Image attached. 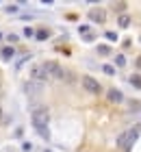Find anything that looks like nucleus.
I'll use <instances>...</instances> for the list:
<instances>
[{
  "mask_svg": "<svg viewBox=\"0 0 141 152\" xmlns=\"http://www.w3.org/2000/svg\"><path fill=\"white\" fill-rule=\"evenodd\" d=\"M41 65H44L48 78H65V70H63L56 61H46V63H41Z\"/></svg>",
  "mask_w": 141,
  "mask_h": 152,
  "instance_id": "3",
  "label": "nucleus"
},
{
  "mask_svg": "<svg viewBox=\"0 0 141 152\" xmlns=\"http://www.w3.org/2000/svg\"><path fill=\"white\" fill-rule=\"evenodd\" d=\"M24 91H26L28 96H41L44 85H41V83H35V80H26V83H24Z\"/></svg>",
  "mask_w": 141,
  "mask_h": 152,
  "instance_id": "6",
  "label": "nucleus"
},
{
  "mask_svg": "<svg viewBox=\"0 0 141 152\" xmlns=\"http://www.w3.org/2000/svg\"><path fill=\"white\" fill-rule=\"evenodd\" d=\"M115 65L117 67H124L126 65V57H124V54H117V57H115Z\"/></svg>",
  "mask_w": 141,
  "mask_h": 152,
  "instance_id": "13",
  "label": "nucleus"
},
{
  "mask_svg": "<svg viewBox=\"0 0 141 152\" xmlns=\"http://www.w3.org/2000/svg\"><path fill=\"white\" fill-rule=\"evenodd\" d=\"M109 52H111V48H109V46H98V54H102V57H107Z\"/></svg>",
  "mask_w": 141,
  "mask_h": 152,
  "instance_id": "14",
  "label": "nucleus"
},
{
  "mask_svg": "<svg viewBox=\"0 0 141 152\" xmlns=\"http://www.w3.org/2000/svg\"><path fill=\"white\" fill-rule=\"evenodd\" d=\"M102 70H104V74H109V76H113V74H115V67H113V65H104Z\"/></svg>",
  "mask_w": 141,
  "mask_h": 152,
  "instance_id": "16",
  "label": "nucleus"
},
{
  "mask_svg": "<svg viewBox=\"0 0 141 152\" xmlns=\"http://www.w3.org/2000/svg\"><path fill=\"white\" fill-rule=\"evenodd\" d=\"M35 37H37L39 41H44V39H48V37H50V31H46V28H39L37 33H35Z\"/></svg>",
  "mask_w": 141,
  "mask_h": 152,
  "instance_id": "11",
  "label": "nucleus"
},
{
  "mask_svg": "<svg viewBox=\"0 0 141 152\" xmlns=\"http://www.w3.org/2000/svg\"><path fill=\"white\" fill-rule=\"evenodd\" d=\"M107 39H109V41H117V33L109 31V33H107Z\"/></svg>",
  "mask_w": 141,
  "mask_h": 152,
  "instance_id": "20",
  "label": "nucleus"
},
{
  "mask_svg": "<svg viewBox=\"0 0 141 152\" xmlns=\"http://www.w3.org/2000/svg\"><path fill=\"white\" fill-rule=\"evenodd\" d=\"M0 120H2V107H0Z\"/></svg>",
  "mask_w": 141,
  "mask_h": 152,
  "instance_id": "24",
  "label": "nucleus"
},
{
  "mask_svg": "<svg viewBox=\"0 0 141 152\" xmlns=\"http://www.w3.org/2000/svg\"><path fill=\"white\" fill-rule=\"evenodd\" d=\"M18 9H20L18 4H9V7L4 9V11H7V13H18Z\"/></svg>",
  "mask_w": 141,
  "mask_h": 152,
  "instance_id": "18",
  "label": "nucleus"
},
{
  "mask_svg": "<svg viewBox=\"0 0 141 152\" xmlns=\"http://www.w3.org/2000/svg\"><path fill=\"white\" fill-rule=\"evenodd\" d=\"M31 122L35 130L39 133V137H44V139H50V130H48V122H50V111H48V107H35L31 111Z\"/></svg>",
  "mask_w": 141,
  "mask_h": 152,
  "instance_id": "1",
  "label": "nucleus"
},
{
  "mask_svg": "<svg viewBox=\"0 0 141 152\" xmlns=\"http://www.w3.org/2000/svg\"><path fill=\"white\" fill-rule=\"evenodd\" d=\"M124 9H126L124 2H117V4H115V13H122V15H124Z\"/></svg>",
  "mask_w": 141,
  "mask_h": 152,
  "instance_id": "17",
  "label": "nucleus"
},
{
  "mask_svg": "<svg viewBox=\"0 0 141 152\" xmlns=\"http://www.w3.org/2000/svg\"><path fill=\"white\" fill-rule=\"evenodd\" d=\"M130 85L135 89H141V74H132L130 76Z\"/></svg>",
  "mask_w": 141,
  "mask_h": 152,
  "instance_id": "10",
  "label": "nucleus"
},
{
  "mask_svg": "<svg viewBox=\"0 0 141 152\" xmlns=\"http://www.w3.org/2000/svg\"><path fill=\"white\" fill-rule=\"evenodd\" d=\"M137 65H139V67H141V57H139V59H137Z\"/></svg>",
  "mask_w": 141,
  "mask_h": 152,
  "instance_id": "23",
  "label": "nucleus"
},
{
  "mask_svg": "<svg viewBox=\"0 0 141 152\" xmlns=\"http://www.w3.org/2000/svg\"><path fill=\"white\" fill-rule=\"evenodd\" d=\"M0 57H2L4 61L13 59V46H7V48H2V50H0Z\"/></svg>",
  "mask_w": 141,
  "mask_h": 152,
  "instance_id": "9",
  "label": "nucleus"
},
{
  "mask_svg": "<svg viewBox=\"0 0 141 152\" xmlns=\"http://www.w3.org/2000/svg\"><path fill=\"white\" fill-rule=\"evenodd\" d=\"M18 35H13V33H11V35H7V41H9V44H18Z\"/></svg>",
  "mask_w": 141,
  "mask_h": 152,
  "instance_id": "19",
  "label": "nucleus"
},
{
  "mask_svg": "<svg viewBox=\"0 0 141 152\" xmlns=\"http://www.w3.org/2000/svg\"><path fill=\"white\" fill-rule=\"evenodd\" d=\"M117 24L122 26V28H128V24H130V18H128V15H119V20H117Z\"/></svg>",
  "mask_w": 141,
  "mask_h": 152,
  "instance_id": "12",
  "label": "nucleus"
},
{
  "mask_svg": "<svg viewBox=\"0 0 141 152\" xmlns=\"http://www.w3.org/2000/svg\"><path fill=\"white\" fill-rule=\"evenodd\" d=\"M137 135H139V126L135 128H128V130H124L122 135L117 137V141H115V146L119 150H130V146L137 141Z\"/></svg>",
  "mask_w": 141,
  "mask_h": 152,
  "instance_id": "2",
  "label": "nucleus"
},
{
  "mask_svg": "<svg viewBox=\"0 0 141 152\" xmlns=\"http://www.w3.org/2000/svg\"><path fill=\"white\" fill-rule=\"evenodd\" d=\"M89 18L94 20V22H98V24H104L107 13H104V9H91V11H89Z\"/></svg>",
  "mask_w": 141,
  "mask_h": 152,
  "instance_id": "7",
  "label": "nucleus"
},
{
  "mask_svg": "<svg viewBox=\"0 0 141 152\" xmlns=\"http://www.w3.org/2000/svg\"><path fill=\"white\" fill-rule=\"evenodd\" d=\"M22 150H24V152H31V150H33V143L24 141V143H22Z\"/></svg>",
  "mask_w": 141,
  "mask_h": 152,
  "instance_id": "21",
  "label": "nucleus"
},
{
  "mask_svg": "<svg viewBox=\"0 0 141 152\" xmlns=\"http://www.w3.org/2000/svg\"><path fill=\"white\" fill-rule=\"evenodd\" d=\"M31 80L41 83V85H44L46 80H50V78H48V74H46V70H44V65H33L31 67Z\"/></svg>",
  "mask_w": 141,
  "mask_h": 152,
  "instance_id": "5",
  "label": "nucleus"
},
{
  "mask_svg": "<svg viewBox=\"0 0 141 152\" xmlns=\"http://www.w3.org/2000/svg\"><path fill=\"white\" fill-rule=\"evenodd\" d=\"M78 33H80V35H89V24H80L78 26Z\"/></svg>",
  "mask_w": 141,
  "mask_h": 152,
  "instance_id": "15",
  "label": "nucleus"
},
{
  "mask_svg": "<svg viewBox=\"0 0 141 152\" xmlns=\"http://www.w3.org/2000/svg\"><path fill=\"white\" fill-rule=\"evenodd\" d=\"M83 87L85 89H87V91L89 94H94V96H98V94H100L102 91V87H100V83H98L96 78H94V76H83Z\"/></svg>",
  "mask_w": 141,
  "mask_h": 152,
  "instance_id": "4",
  "label": "nucleus"
},
{
  "mask_svg": "<svg viewBox=\"0 0 141 152\" xmlns=\"http://www.w3.org/2000/svg\"><path fill=\"white\" fill-rule=\"evenodd\" d=\"M107 98H109V102H113V104H119V102H124V94L119 91V89H109Z\"/></svg>",
  "mask_w": 141,
  "mask_h": 152,
  "instance_id": "8",
  "label": "nucleus"
},
{
  "mask_svg": "<svg viewBox=\"0 0 141 152\" xmlns=\"http://www.w3.org/2000/svg\"><path fill=\"white\" fill-rule=\"evenodd\" d=\"M24 35H26V37H33V35H35V31L31 28V26H26V28H24Z\"/></svg>",
  "mask_w": 141,
  "mask_h": 152,
  "instance_id": "22",
  "label": "nucleus"
}]
</instances>
